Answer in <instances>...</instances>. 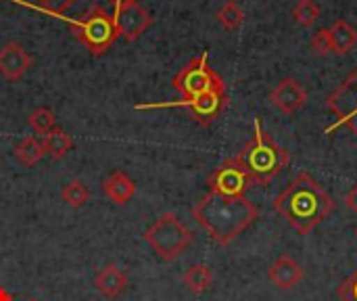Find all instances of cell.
Listing matches in <instances>:
<instances>
[{
  "label": "cell",
  "mask_w": 357,
  "mask_h": 301,
  "mask_svg": "<svg viewBox=\"0 0 357 301\" xmlns=\"http://www.w3.org/2000/svg\"><path fill=\"white\" fill-rule=\"evenodd\" d=\"M272 207L299 235H310L335 212V199L318 184V180L312 174L301 172L276 197Z\"/></svg>",
  "instance_id": "cell-1"
},
{
  "label": "cell",
  "mask_w": 357,
  "mask_h": 301,
  "mask_svg": "<svg viewBox=\"0 0 357 301\" xmlns=\"http://www.w3.org/2000/svg\"><path fill=\"white\" fill-rule=\"evenodd\" d=\"M192 218L211 235L218 245L226 247L259 218V212L247 197L230 199L207 193L192 207Z\"/></svg>",
  "instance_id": "cell-2"
},
{
  "label": "cell",
  "mask_w": 357,
  "mask_h": 301,
  "mask_svg": "<svg viewBox=\"0 0 357 301\" xmlns=\"http://www.w3.org/2000/svg\"><path fill=\"white\" fill-rule=\"evenodd\" d=\"M238 163L247 170L253 184L268 186L291 161V155L287 149L278 147L261 126V119L255 117L253 122V138L243 147V151L236 155Z\"/></svg>",
  "instance_id": "cell-3"
},
{
  "label": "cell",
  "mask_w": 357,
  "mask_h": 301,
  "mask_svg": "<svg viewBox=\"0 0 357 301\" xmlns=\"http://www.w3.org/2000/svg\"><path fill=\"white\" fill-rule=\"evenodd\" d=\"M144 241L153 247V251L161 260L174 262L192 243V233L176 214L167 212L146 228Z\"/></svg>",
  "instance_id": "cell-4"
},
{
  "label": "cell",
  "mask_w": 357,
  "mask_h": 301,
  "mask_svg": "<svg viewBox=\"0 0 357 301\" xmlns=\"http://www.w3.org/2000/svg\"><path fill=\"white\" fill-rule=\"evenodd\" d=\"M71 25H73L77 42L84 44L88 52L94 57L105 54L119 38L117 27L113 23V15H109L100 6H92L79 19L71 21Z\"/></svg>",
  "instance_id": "cell-5"
},
{
  "label": "cell",
  "mask_w": 357,
  "mask_h": 301,
  "mask_svg": "<svg viewBox=\"0 0 357 301\" xmlns=\"http://www.w3.org/2000/svg\"><path fill=\"white\" fill-rule=\"evenodd\" d=\"M172 86L182 94V98H192L211 90H224V80L209 67V52H201L197 59H192L186 67H182L174 80Z\"/></svg>",
  "instance_id": "cell-6"
},
{
  "label": "cell",
  "mask_w": 357,
  "mask_h": 301,
  "mask_svg": "<svg viewBox=\"0 0 357 301\" xmlns=\"http://www.w3.org/2000/svg\"><path fill=\"white\" fill-rule=\"evenodd\" d=\"M228 105V94L224 90H211L192 98H182L174 103H144V105H134L136 111H146V109H167V107H186L192 115V119L201 126H211L222 111Z\"/></svg>",
  "instance_id": "cell-7"
},
{
  "label": "cell",
  "mask_w": 357,
  "mask_h": 301,
  "mask_svg": "<svg viewBox=\"0 0 357 301\" xmlns=\"http://www.w3.org/2000/svg\"><path fill=\"white\" fill-rule=\"evenodd\" d=\"M251 186H253V180L247 174V170L238 163L236 157L226 159L224 163H220L207 176L209 193H215V195H222V197H230V199L245 197Z\"/></svg>",
  "instance_id": "cell-8"
},
{
  "label": "cell",
  "mask_w": 357,
  "mask_h": 301,
  "mask_svg": "<svg viewBox=\"0 0 357 301\" xmlns=\"http://www.w3.org/2000/svg\"><path fill=\"white\" fill-rule=\"evenodd\" d=\"M328 109L339 117L324 134H333L341 126H347L357 136V67L349 73V78L326 98Z\"/></svg>",
  "instance_id": "cell-9"
},
{
  "label": "cell",
  "mask_w": 357,
  "mask_h": 301,
  "mask_svg": "<svg viewBox=\"0 0 357 301\" xmlns=\"http://www.w3.org/2000/svg\"><path fill=\"white\" fill-rule=\"evenodd\" d=\"M113 23L117 27V34L126 42H134L153 25V15L138 0H126L115 6Z\"/></svg>",
  "instance_id": "cell-10"
},
{
  "label": "cell",
  "mask_w": 357,
  "mask_h": 301,
  "mask_svg": "<svg viewBox=\"0 0 357 301\" xmlns=\"http://www.w3.org/2000/svg\"><path fill=\"white\" fill-rule=\"evenodd\" d=\"M31 63V54L19 42H8L0 48V75L8 82H19Z\"/></svg>",
  "instance_id": "cell-11"
},
{
  "label": "cell",
  "mask_w": 357,
  "mask_h": 301,
  "mask_svg": "<svg viewBox=\"0 0 357 301\" xmlns=\"http://www.w3.org/2000/svg\"><path fill=\"white\" fill-rule=\"evenodd\" d=\"M270 101H272V105H274L280 113L293 115V113H297V111L305 105L307 92L303 90V86H301L297 80L284 78V80L270 92Z\"/></svg>",
  "instance_id": "cell-12"
},
{
  "label": "cell",
  "mask_w": 357,
  "mask_h": 301,
  "mask_svg": "<svg viewBox=\"0 0 357 301\" xmlns=\"http://www.w3.org/2000/svg\"><path fill=\"white\" fill-rule=\"evenodd\" d=\"M268 279H270L272 285H276L278 289L289 291V289L297 287V285L303 281V268H301V264H299L293 256L284 254V256H280V258L270 266Z\"/></svg>",
  "instance_id": "cell-13"
},
{
  "label": "cell",
  "mask_w": 357,
  "mask_h": 301,
  "mask_svg": "<svg viewBox=\"0 0 357 301\" xmlns=\"http://www.w3.org/2000/svg\"><path fill=\"white\" fill-rule=\"evenodd\" d=\"M102 193L107 195V199L115 205H126L134 193H136V184L134 180L123 172V170H115L113 174H109L102 182Z\"/></svg>",
  "instance_id": "cell-14"
},
{
  "label": "cell",
  "mask_w": 357,
  "mask_h": 301,
  "mask_svg": "<svg viewBox=\"0 0 357 301\" xmlns=\"http://www.w3.org/2000/svg\"><path fill=\"white\" fill-rule=\"evenodd\" d=\"M94 287H96V291L100 295H105L109 300H115L126 291L128 277H126V272L121 268H117L115 264H109L94 277Z\"/></svg>",
  "instance_id": "cell-15"
},
{
  "label": "cell",
  "mask_w": 357,
  "mask_h": 301,
  "mask_svg": "<svg viewBox=\"0 0 357 301\" xmlns=\"http://www.w3.org/2000/svg\"><path fill=\"white\" fill-rule=\"evenodd\" d=\"M331 31V46L335 54H347L351 52V48H356L357 44V29L345 19H339L333 23V27H328Z\"/></svg>",
  "instance_id": "cell-16"
},
{
  "label": "cell",
  "mask_w": 357,
  "mask_h": 301,
  "mask_svg": "<svg viewBox=\"0 0 357 301\" xmlns=\"http://www.w3.org/2000/svg\"><path fill=\"white\" fill-rule=\"evenodd\" d=\"M73 145H75L73 138L63 128H52L42 138V147H44L46 155H50V159H54V161L63 159L73 149Z\"/></svg>",
  "instance_id": "cell-17"
},
{
  "label": "cell",
  "mask_w": 357,
  "mask_h": 301,
  "mask_svg": "<svg viewBox=\"0 0 357 301\" xmlns=\"http://www.w3.org/2000/svg\"><path fill=\"white\" fill-rule=\"evenodd\" d=\"M44 155H46V151H44L42 142L38 138H33V136L21 138V142L15 147V157L27 168H33L36 163H40Z\"/></svg>",
  "instance_id": "cell-18"
},
{
  "label": "cell",
  "mask_w": 357,
  "mask_h": 301,
  "mask_svg": "<svg viewBox=\"0 0 357 301\" xmlns=\"http://www.w3.org/2000/svg\"><path fill=\"white\" fill-rule=\"evenodd\" d=\"M211 281H213V274L205 264H195L184 274V283L195 295H203L211 287Z\"/></svg>",
  "instance_id": "cell-19"
},
{
  "label": "cell",
  "mask_w": 357,
  "mask_h": 301,
  "mask_svg": "<svg viewBox=\"0 0 357 301\" xmlns=\"http://www.w3.org/2000/svg\"><path fill=\"white\" fill-rule=\"evenodd\" d=\"M61 199L69 205V207H82L90 201V189L82 182V180H71L63 186L61 191Z\"/></svg>",
  "instance_id": "cell-20"
},
{
  "label": "cell",
  "mask_w": 357,
  "mask_h": 301,
  "mask_svg": "<svg viewBox=\"0 0 357 301\" xmlns=\"http://www.w3.org/2000/svg\"><path fill=\"white\" fill-rule=\"evenodd\" d=\"M215 17H218V21H220L222 27L236 29L243 23V19H245V10L241 8V4L236 0H228V2H224L220 6V10L215 13Z\"/></svg>",
  "instance_id": "cell-21"
},
{
  "label": "cell",
  "mask_w": 357,
  "mask_h": 301,
  "mask_svg": "<svg viewBox=\"0 0 357 301\" xmlns=\"http://www.w3.org/2000/svg\"><path fill=\"white\" fill-rule=\"evenodd\" d=\"M27 124L33 128V132H38V134L44 136L46 132H50L52 128H56V117H54V113H52L50 109L38 107V109H33V111L29 113Z\"/></svg>",
  "instance_id": "cell-22"
},
{
  "label": "cell",
  "mask_w": 357,
  "mask_h": 301,
  "mask_svg": "<svg viewBox=\"0 0 357 301\" xmlns=\"http://www.w3.org/2000/svg\"><path fill=\"white\" fill-rule=\"evenodd\" d=\"M293 17L303 27H312L320 17V6L314 0H299L293 8Z\"/></svg>",
  "instance_id": "cell-23"
},
{
  "label": "cell",
  "mask_w": 357,
  "mask_h": 301,
  "mask_svg": "<svg viewBox=\"0 0 357 301\" xmlns=\"http://www.w3.org/2000/svg\"><path fill=\"white\" fill-rule=\"evenodd\" d=\"M337 295L341 298V301H357V270L339 285Z\"/></svg>",
  "instance_id": "cell-24"
},
{
  "label": "cell",
  "mask_w": 357,
  "mask_h": 301,
  "mask_svg": "<svg viewBox=\"0 0 357 301\" xmlns=\"http://www.w3.org/2000/svg\"><path fill=\"white\" fill-rule=\"evenodd\" d=\"M36 4H38L44 13L63 15L69 6L75 4V0H36Z\"/></svg>",
  "instance_id": "cell-25"
},
{
  "label": "cell",
  "mask_w": 357,
  "mask_h": 301,
  "mask_svg": "<svg viewBox=\"0 0 357 301\" xmlns=\"http://www.w3.org/2000/svg\"><path fill=\"white\" fill-rule=\"evenodd\" d=\"M312 48L318 52V54H328L333 52V46H331V31L324 27L320 29L314 38H312Z\"/></svg>",
  "instance_id": "cell-26"
},
{
  "label": "cell",
  "mask_w": 357,
  "mask_h": 301,
  "mask_svg": "<svg viewBox=\"0 0 357 301\" xmlns=\"http://www.w3.org/2000/svg\"><path fill=\"white\" fill-rule=\"evenodd\" d=\"M345 203H347V207L351 210V212H356L357 214V184L347 193V197H345Z\"/></svg>",
  "instance_id": "cell-27"
},
{
  "label": "cell",
  "mask_w": 357,
  "mask_h": 301,
  "mask_svg": "<svg viewBox=\"0 0 357 301\" xmlns=\"http://www.w3.org/2000/svg\"><path fill=\"white\" fill-rule=\"evenodd\" d=\"M0 301H13V293L4 287H0Z\"/></svg>",
  "instance_id": "cell-28"
},
{
  "label": "cell",
  "mask_w": 357,
  "mask_h": 301,
  "mask_svg": "<svg viewBox=\"0 0 357 301\" xmlns=\"http://www.w3.org/2000/svg\"><path fill=\"white\" fill-rule=\"evenodd\" d=\"M109 2H111V4H113V8H115V6H119L121 2H126V0H109Z\"/></svg>",
  "instance_id": "cell-29"
},
{
  "label": "cell",
  "mask_w": 357,
  "mask_h": 301,
  "mask_svg": "<svg viewBox=\"0 0 357 301\" xmlns=\"http://www.w3.org/2000/svg\"><path fill=\"white\" fill-rule=\"evenodd\" d=\"M29 301H38V300H29Z\"/></svg>",
  "instance_id": "cell-30"
},
{
  "label": "cell",
  "mask_w": 357,
  "mask_h": 301,
  "mask_svg": "<svg viewBox=\"0 0 357 301\" xmlns=\"http://www.w3.org/2000/svg\"><path fill=\"white\" fill-rule=\"evenodd\" d=\"M356 235H357V228H356Z\"/></svg>",
  "instance_id": "cell-31"
}]
</instances>
